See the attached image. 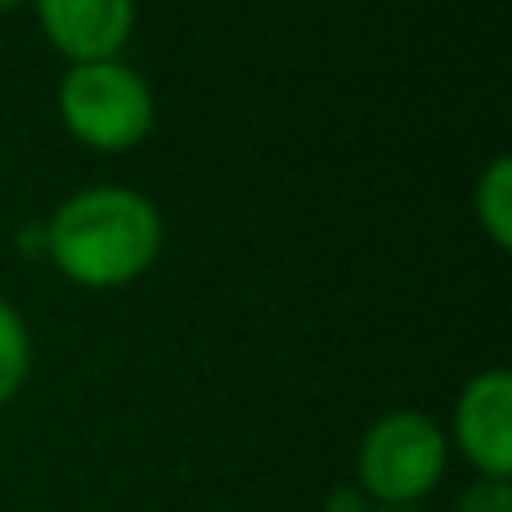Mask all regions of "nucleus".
<instances>
[{
    "label": "nucleus",
    "mask_w": 512,
    "mask_h": 512,
    "mask_svg": "<svg viewBox=\"0 0 512 512\" xmlns=\"http://www.w3.org/2000/svg\"><path fill=\"white\" fill-rule=\"evenodd\" d=\"M27 373H32V333L14 301L0 297V405L18 396Z\"/></svg>",
    "instance_id": "nucleus-7"
},
{
    "label": "nucleus",
    "mask_w": 512,
    "mask_h": 512,
    "mask_svg": "<svg viewBox=\"0 0 512 512\" xmlns=\"http://www.w3.org/2000/svg\"><path fill=\"white\" fill-rule=\"evenodd\" d=\"M450 468V436L423 409H391L355 450V490L373 508H418Z\"/></svg>",
    "instance_id": "nucleus-2"
},
{
    "label": "nucleus",
    "mask_w": 512,
    "mask_h": 512,
    "mask_svg": "<svg viewBox=\"0 0 512 512\" xmlns=\"http://www.w3.org/2000/svg\"><path fill=\"white\" fill-rule=\"evenodd\" d=\"M454 512H512V481L472 477L454 499Z\"/></svg>",
    "instance_id": "nucleus-8"
},
{
    "label": "nucleus",
    "mask_w": 512,
    "mask_h": 512,
    "mask_svg": "<svg viewBox=\"0 0 512 512\" xmlns=\"http://www.w3.org/2000/svg\"><path fill=\"white\" fill-rule=\"evenodd\" d=\"M59 117L90 149H135L153 131V86L122 59L72 63L59 81Z\"/></svg>",
    "instance_id": "nucleus-3"
},
{
    "label": "nucleus",
    "mask_w": 512,
    "mask_h": 512,
    "mask_svg": "<svg viewBox=\"0 0 512 512\" xmlns=\"http://www.w3.org/2000/svg\"><path fill=\"white\" fill-rule=\"evenodd\" d=\"M9 5H18V0H0V9H9Z\"/></svg>",
    "instance_id": "nucleus-11"
},
{
    "label": "nucleus",
    "mask_w": 512,
    "mask_h": 512,
    "mask_svg": "<svg viewBox=\"0 0 512 512\" xmlns=\"http://www.w3.org/2000/svg\"><path fill=\"white\" fill-rule=\"evenodd\" d=\"M454 445L477 477H512V373L486 369L454 400Z\"/></svg>",
    "instance_id": "nucleus-4"
},
{
    "label": "nucleus",
    "mask_w": 512,
    "mask_h": 512,
    "mask_svg": "<svg viewBox=\"0 0 512 512\" xmlns=\"http://www.w3.org/2000/svg\"><path fill=\"white\" fill-rule=\"evenodd\" d=\"M472 207H477V221L490 234V243L508 248L512 243V158L508 153H495L486 162V171L477 180V194H472Z\"/></svg>",
    "instance_id": "nucleus-6"
},
{
    "label": "nucleus",
    "mask_w": 512,
    "mask_h": 512,
    "mask_svg": "<svg viewBox=\"0 0 512 512\" xmlns=\"http://www.w3.org/2000/svg\"><path fill=\"white\" fill-rule=\"evenodd\" d=\"M45 36L72 63L117 59L135 27V0H36Z\"/></svg>",
    "instance_id": "nucleus-5"
},
{
    "label": "nucleus",
    "mask_w": 512,
    "mask_h": 512,
    "mask_svg": "<svg viewBox=\"0 0 512 512\" xmlns=\"http://www.w3.org/2000/svg\"><path fill=\"white\" fill-rule=\"evenodd\" d=\"M50 261L81 288H122L162 252V212L131 185H86L45 225Z\"/></svg>",
    "instance_id": "nucleus-1"
},
{
    "label": "nucleus",
    "mask_w": 512,
    "mask_h": 512,
    "mask_svg": "<svg viewBox=\"0 0 512 512\" xmlns=\"http://www.w3.org/2000/svg\"><path fill=\"white\" fill-rule=\"evenodd\" d=\"M369 508H373V504H369V499H364L355 486H337L333 495L324 499V512H369Z\"/></svg>",
    "instance_id": "nucleus-9"
},
{
    "label": "nucleus",
    "mask_w": 512,
    "mask_h": 512,
    "mask_svg": "<svg viewBox=\"0 0 512 512\" xmlns=\"http://www.w3.org/2000/svg\"><path fill=\"white\" fill-rule=\"evenodd\" d=\"M369 512H423V508H369Z\"/></svg>",
    "instance_id": "nucleus-10"
}]
</instances>
